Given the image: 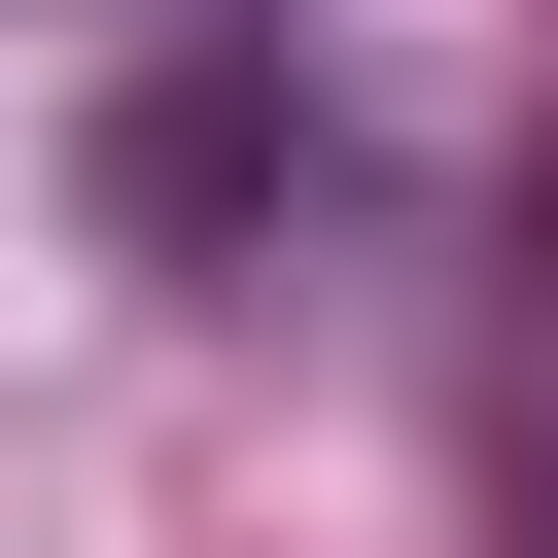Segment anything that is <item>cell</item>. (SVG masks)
<instances>
[{
  "instance_id": "cell-1",
  "label": "cell",
  "mask_w": 558,
  "mask_h": 558,
  "mask_svg": "<svg viewBox=\"0 0 558 558\" xmlns=\"http://www.w3.org/2000/svg\"><path fill=\"white\" fill-rule=\"evenodd\" d=\"M244 174H279V70H174V105H140V140H105V209H140V244H209V209H244Z\"/></svg>"
}]
</instances>
